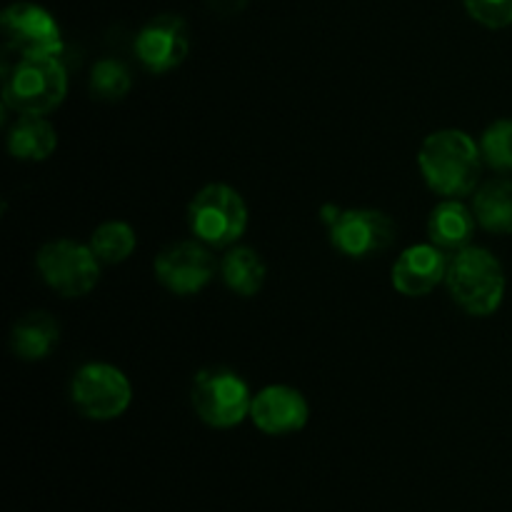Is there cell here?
I'll list each match as a JSON object with an SVG mask.
<instances>
[{"label": "cell", "mask_w": 512, "mask_h": 512, "mask_svg": "<svg viewBox=\"0 0 512 512\" xmlns=\"http://www.w3.org/2000/svg\"><path fill=\"white\" fill-rule=\"evenodd\" d=\"M418 168L433 193L443 198H463L478 188L483 150L465 130H435L420 145Z\"/></svg>", "instance_id": "6da1fadb"}, {"label": "cell", "mask_w": 512, "mask_h": 512, "mask_svg": "<svg viewBox=\"0 0 512 512\" xmlns=\"http://www.w3.org/2000/svg\"><path fill=\"white\" fill-rule=\"evenodd\" d=\"M445 285L465 313L488 318L503 305L508 280L503 265L490 250L468 245L450 258Z\"/></svg>", "instance_id": "7a4b0ae2"}, {"label": "cell", "mask_w": 512, "mask_h": 512, "mask_svg": "<svg viewBox=\"0 0 512 512\" xmlns=\"http://www.w3.org/2000/svg\"><path fill=\"white\" fill-rule=\"evenodd\" d=\"M68 95V70L60 55L18 58L3 75V100L20 115H48Z\"/></svg>", "instance_id": "3957f363"}, {"label": "cell", "mask_w": 512, "mask_h": 512, "mask_svg": "<svg viewBox=\"0 0 512 512\" xmlns=\"http://www.w3.org/2000/svg\"><path fill=\"white\" fill-rule=\"evenodd\" d=\"M188 223L200 243L210 248H230L248 228V205L230 185L210 183L190 200Z\"/></svg>", "instance_id": "277c9868"}, {"label": "cell", "mask_w": 512, "mask_h": 512, "mask_svg": "<svg viewBox=\"0 0 512 512\" xmlns=\"http://www.w3.org/2000/svg\"><path fill=\"white\" fill-rule=\"evenodd\" d=\"M190 403L195 415L205 425L218 430H230L235 425L250 418V405L253 393L248 383L238 373L225 368L203 370L195 375L193 390H190Z\"/></svg>", "instance_id": "5b68a950"}, {"label": "cell", "mask_w": 512, "mask_h": 512, "mask_svg": "<svg viewBox=\"0 0 512 512\" xmlns=\"http://www.w3.org/2000/svg\"><path fill=\"white\" fill-rule=\"evenodd\" d=\"M70 400L83 418L105 423L125 415L133 403V385L120 368L93 360L75 370Z\"/></svg>", "instance_id": "8992f818"}, {"label": "cell", "mask_w": 512, "mask_h": 512, "mask_svg": "<svg viewBox=\"0 0 512 512\" xmlns=\"http://www.w3.org/2000/svg\"><path fill=\"white\" fill-rule=\"evenodd\" d=\"M100 260L90 245L78 240H50L35 255V268L48 288L63 298H83L98 285Z\"/></svg>", "instance_id": "52a82bcc"}, {"label": "cell", "mask_w": 512, "mask_h": 512, "mask_svg": "<svg viewBox=\"0 0 512 512\" xmlns=\"http://www.w3.org/2000/svg\"><path fill=\"white\" fill-rule=\"evenodd\" d=\"M5 48L18 58H40V55L63 53V33L60 25L43 5L20 3L8 5L0 15Z\"/></svg>", "instance_id": "ba28073f"}, {"label": "cell", "mask_w": 512, "mask_h": 512, "mask_svg": "<svg viewBox=\"0 0 512 512\" xmlns=\"http://www.w3.org/2000/svg\"><path fill=\"white\" fill-rule=\"evenodd\" d=\"M328 228L333 248L353 260L383 253L395 243V233H398L393 218L373 208L340 210V215Z\"/></svg>", "instance_id": "9c48e42d"}, {"label": "cell", "mask_w": 512, "mask_h": 512, "mask_svg": "<svg viewBox=\"0 0 512 512\" xmlns=\"http://www.w3.org/2000/svg\"><path fill=\"white\" fill-rule=\"evenodd\" d=\"M153 270L158 283L173 295H195L215 278L218 260L200 240H180L160 250Z\"/></svg>", "instance_id": "30bf717a"}, {"label": "cell", "mask_w": 512, "mask_h": 512, "mask_svg": "<svg viewBox=\"0 0 512 512\" xmlns=\"http://www.w3.org/2000/svg\"><path fill=\"white\" fill-rule=\"evenodd\" d=\"M190 53V30L188 23L178 15H155L153 20L140 28L135 38V55L145 70L163 75L178 68Z\"/></svg>", "instance_id": "8fae6325"}, {"label": "cell", "mask_w": 512, "mask_h": 512, "mask_svg": "<svg viewBox=\"0 0 512 512\" xmlns=\"http://www.w3.org/2000/svg\"><path fill=\"white\" fill-rule=\"evenodd\" d=\"M310 405L300 390L290 385H268L253 395L250 420L265 435H290L308 425Z\"/></svg>", "instance_id": "7c38bea8"}, {"label": "cell", "mask_w": 512, "mask_h": 512, "mask_svg": "<svg viewBox=\"0 0 512 512\" xmlns=\"http://www.w3.org/2000/svg\"><path fill=\"white\" fill-rule=\"evenodd\" d=\"M450 258L433 243H418L405 248L390 270L393 288L405 298H423L445 283Z\"/></svg>", "instance_id": "4fadbf2b"}, {"label": "cell", "mask_w": 512, "mask_h": 512, "mask_svg": "<svg viewBox=\"0 0 512 512\" xmlns=\"http://www.w3.org/2000/svg\"><path fill=\"white\" fill-rule=\"evenodd\" d=\"M475 228H478V220H475L473 208H468L460 198L440 200L428 220L430 243L438 245L445 253H458L468 248Z\"/></svg>", "instance_id": "5bb4252c"}, {"label": "cell", "mask_w": 512, "mask_h": 512, "mask_svg": "<svg viewBox=\"0 0 512 512\" xmlns=\"http://www.w3.org/2000/svg\"><path fill=\"white\" fill-rule=\"evenodd\" d=\"M60 343V325L50 313H28L10 330V350L20 360H45Z\"/></svg>", "instance_id": "9a60e30c"}, {"label": "cell", "mask_w": 512, "mask_h": 512, "mask_svg": "<svg viewBox=\"0 0 512 512\" xmlns=\"http://www.w3.org/2000/svg\"><path fill=\"white\" fill-rule=\"evenodd\" d=\"M58 148V133L43 115H20L8 133V153L23 163L48 160Z\"/></svg>", "instance_id": "2e32d148"}, {"label": "cell", "mask_w": 512, "mask_h": 512, "mask_svg": "<svg viewBox=\"0 0 512 512\" xmlns=\"http://www.w3.org/2000/svg\"><path fill=\"white\" fill-rule=\"evenodd\" d=\"M473 213L483 230L495 235L512 233V180L495 178L478 185L473 193Z\"/></svg>", "instance_id": "e0dca14e"}, {"label": "cell", "mask_w": 512, "mask_h": 512, "mask_svg": "<svg viewBox=\"0 0 512 512\" xmlns=\"http://www.w3.org/2000/svg\"><path fill=\"white\" fill-rule=\"evenodd\" d=\"M265 263L253 248L235 245L220 260V278L240 298H253L265 283Z\"/></svg>", "instance_id": "ac0fdd59"}, {"label": "cell", "mask_w": 512, "mask_h": 512, "mask_svg": "<svg viewBox=\"0 0 512 512\" xmlns=\"http://www.w3.org/2000/svg\"><path fill=\"white\" fill-rule=\"evenodd\" d=\"M88 245L93 248L95 258L100 263L118 265L125 263L135 253L138 238H135V230L128 223H123V220H110V223H103L100 228L93 230Z\"/></svg>", "instance_id": "d6986e66"}, {"label": "cell", "mask_w": 512, "mask_h": 512, "mask_svg": "<svg viewBox=\"0 0 512 512\" xmlns=\"http://www.w3.org/2000/svg\"><path fill=\"white\" fill-rule=\"evenodd\" d=\"M133 88V75L128 65L115 58H103L90 70V93L98 100H123Z\"/></svg>", "instance_id": "ffe728a7"}, {"label": "cell", "mask_w": 512, "mask_h": 512, "mask_svg": "<svg viewBox=\"0 0 512 512\" xmlns=\"http://www.w3.org/2000/svg\"><path fill=\"white\" fill-rule=\"evenodd\" d=\"M480 150L490 168L512 175V118H500L488 125L480 138Z\"/></svg>", "instance_id": "44dd1931"}, {"label": "cell", "mask_w": 512, "mask_h": 512, "mask_svg": "<svg viewBox=\"0 0 512 512\" xmlns=\"http://www.w3.org/2000/svg\"><path fill=\"white\" fill-rule=\"evenodd\" d=\"M465 10L475 23L485 28H508L512 25V0H463Z\"/></svg>", "instance_id": "7402d4cb"}]
</instances>
